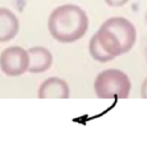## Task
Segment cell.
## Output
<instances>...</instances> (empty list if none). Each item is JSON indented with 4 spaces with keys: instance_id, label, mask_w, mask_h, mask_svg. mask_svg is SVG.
<instances>
[{
    "instance_id": "cell-1",
    "label": "cell",
    "mask_w": 147,
    "mask_h": 158,
    "mask_svg": "<svg viewBox=\"0 0 147 158\" xmlns=\"http://www.w3.org/2000/svg\"><path fill=\"white\" fill-rule=\"evenodd\" d=\"M89 17L78 5L64 4L56 7L48 17V31L61 43H72L86 33Z\"/></svg>"
},
{
    "instance_id": "cell-2",
    "label": "cell",
    "mask_w": 147,
    "mask_h": 158,
    "mask_svg": "<svg viewBox=\"0 0 147 158\" xmlns=\"http://www.w3.org/2000/svg\"><path fill=\"white\" fill-rule=\"evenodd\" d=\"M95 35L104 49L114 57L130 52L137 37L133 23L121 16H114L104 21Z\"/></svg>"
},
{
    "instance_id": "cell-3",
    "label": "cell",
    "mask_w": 147,
    "mask_h": 158,
    "mask_svg": "<svg viewBox=\"0 0 147 158\" xmlns=\"http://www.w3.org/2000/svg\"><path fill=\"white\" fill-rule=\"evenodd\" d=\"M94 90L99 99H127L131 90V81L122 70L110 68L96 75Z\"/></svg>"
},
{
    "instance_id": "cell-4",
    "label": "cell",
    "mask_w": 147,
    "mask_h": 158,
    "mask_svg": "<svg viewBox=\"0 0 147 158\" xmlns=\"http://www.w3.org/2000/svg\"><path fill=\"white\" fill-rule=\"evenodd\" d=\"M28 51L22 47L11 46L0 53V69L9 77H19L25 72H28Z\"/></svg>"
},
{
    "instance_id": "cell-5",
    "label": "cell",
    "mask_w": 147,
    "mask_h": 158,
    "mask_svg": "<svg viewBox=\"0 0 147 158\" xmlns=\"http://www.w3.org/2000/svg\"><path fill=\"white\" fill-rule=\"evenodd\" d=\"M70 95L68 83L58 77L47 78L38 88V99H68Z\"/></svg>"
},
{
    "instance_id": "cell-6",
    "label": "cell",
    "mask_w": 147,
    "mask_h": 158,
    "mask_svg": "<svg viewBox=\"0 0 147 158\" xmlns=\"http://www.w3.org/2000/svg\"><path fill=\"white\" fill-rule=\"evenodd\" d=\"M27 51L30 56V65H28L30 73H35V74L43 73L51 68L53 57H52V53L47 48L36 46Z\"/></svg>"
},
{
    "instance_id": "cell-7",
    "label": "cell",
    "mask_w": 147,
    "mask_h": 158,
    "mask_svg": "<svg viewBox=\"0 0 147 158\" xmlns=\"http://www.w3.org/2000/svg\"><path fill=\"white\" fill-rule=\"evenodd\" d=\"M20 23L16 15L6 7H0V42L12 40L17 35Z\"/></svg>"
},
{
    "instance_id": "cell-8",
    "label": "cell",
    "mask_w": 147,
    "mask_h": 158,
    "mask_svg": "<svg viewBox=\"0 0 147 158\" xmlns=\"http://www.w3.org/2000/svg\"><path fill=\"white\" fill-rule=\"evenodd\" d=\"M89 53L95 60H98L100 63H106L115 58L114 56H111L110 53H107L104 49V47L100 44L96 35H94L89 41Z\"/></svg>"
},
{
    "instance_id": "cell-9",
    "label": "cell",
    "mask_w": 147,
    "mask_h": 158,
    "mask_svg": "<svg viewBox=\"0 0 147 158\" xmlns=\"http://www.w3.org/2000/svg\"><path fill=\"white\" fill-rule=\"evenodd\" d=\"M104 1L106 2V5H109L111 7H120L128 2V0H104Z\"/></svg>"
},
{
    "instance_id": "cell-10",
    "label": "cell",
    "mask_w": 147,
    "mask_h": 158,
    "mask_svg": "<svg viewBox=\"0 0 147 158\" xmlns=\"http://www.w3.org/2000/svg\"><path fill=\"white\" fill-rule=\"evenodd\" d=\"M141 96L143 99H147V78L143 80V83L141 85Z\"/></svg>"
}]
</instances>
